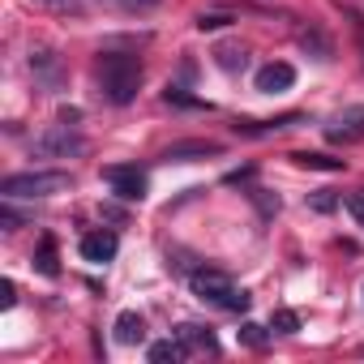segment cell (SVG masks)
<instances>
[{"label":"cell","instance_id":"6da1fadb","mask_svg":"<svg viewBox=\"0 0 364 364\" xmlns=\"http://www.w3.org/2000/svg\"><path fill=\"white\" fill-rule=\"evenodd\" d=\"M99 86H103L107 103H133V95H137V86H141V65H137V56L103 52V56H99Z\"/></svg>","mask_w":364,"mask_h":364},{"label":"cell","instance_id":"7a4b0ae2","mask_svg":"<svg viewBox=\"0 0 364 364\" xmlns=\"http://www.w3.org/2000/svg\"><path fill=\"white\" fill-rule=\"evenodd\" d=\"M189 287H193L198 300L219 304V309H228V313H245V309H249V291L236 287L223 270H193V274H189Z\"/></svg>","mask_w":364,"mask_h":364},{"label":"cell","instance_id":"3957f363","mask_svg":"<svg viewBox=\"0 0 364 364\" xmlns=\"http://www.w3.org/2000/svg\"><path fill=\"white\" fill-rule=\"evenodd\" d=\"M69 189H73L69 171H18V176H5V185H0V193L9 202L14 198H56Z\"/></svg>","mask_w":364,"mask_h":364},{"label":"cell","instance_id":"277c9868","mask_svg":"<svg viewBox=\"0 0 364 364\" xmlns=\"http://www.w3.org/2000/svg\"><path fill=\"white\" fill-rule=\"evenodd\" d=\"M31 150H35L39 159H69V154H82V150H86V137H82V133H73L69 124H56V129L39 133Z\"/></svg>","mask_w":364,"mask_h":364},{"label":"cell","instance_id":"5b68a950","mask_svg":"<svg viewBox=\"0 0 364 364\" xmlns=\"http://www.w3.org/2000/svg\"><path fill=\"white\" fill-rule=\"evenodd\" d=\"M103 176H107V185H112L116 198H124V202H141L146 198V176L137 167H107Z\"/></svg>","mask_w":364,"mask_h":364},{"label":"cell","instance_id":"8992f818","mask_svg":"<svg viewBox=\"0 0 364 364\" xmlns=\"http://www.w3.org/2000/svg\"><path fill=\"white\" fill-rule=\"evenodd\" d=\"M326 137H330V141H343V146H347V141H360V137H364V103H360V107H343V112L326 124Z\"/></svg>","mask_w":364,"mask_h":364},{"label":"cell","instance_id":"52a82bcc","mask_svg":"<svg viewBox=\"0 0 364 364\" xmlns=\"http://www.w3.org/2000/svg\"><path fill=\"white\" fill-rule=\"evenodd\" d=\"M291 82H296V69L287 60H274V65L257 69V90L262 95H283V90H291Z\"/></svg>","mask_w":364,"mask_h":364},{"label":"cell","instance_id":"ba28073f","mask_svg":"<svg viewBox=\"0 0 364 364\" xmlns=\"http://www.w3.org/2000/svg\"><path fill=\"white\" fill-rule=\"evenodd\" d=\"M77 249H82V257H86V262H95V266H103V262H112V257H116V249H120V240H116L112 232H86Z\"/></svg>","mask_w":364,"mask_h":364},{"label":"cell","instance_id":"9c48e42d","mask_svg":"<svg viewBox=\"0 0 364 364\" xmlns=\"http://www.w3.org/2000/svg\"><path fill=\"white\" fill-rule=\"evenodd\" d=\"M219 150H223L219 141H176V146L163 150V159H167V163H189V159H210V154H219Z\"/></svg>","mask_w":364,"mask_h":364},{"label":"cell","instance_id":"30bf717a","mask_svg":"<svg viewBox=\"0 0 364 364\" xmlns=\"http://www.w3.org/2000/svg\"><path fill=\"white\" fill-rule=\"evenodd\" d=\"M112 330H116V343H124V347H133V343L146 338V321H141V313H133V309H124Z\"/></svg>","mask_w":364,"mask_h":364},{"label":"cell","instance_id":"8fae6325","mask_svg":"<svg viewBox=\"0 0 364 364\" xmlns=\"http://www.w3.org/2000/svg\"><path fill=\"white\" fill-rule=\"evenodd\" d=\"M215 65H219L223 73H240V69L249 65V52L236 48V43H223V48H215Z\"/></svg>","mask_w":364,"mask_h":364},{"label":"cell","instance_id":"7c38bea8","mask_svg":"<svg viewBox=\"0 0 364 364\" xmlns=\"http://www.w3.org/2000/svg\"><path fill=\"white\" fill-rule=\"evenodd\" d=\"M185 355H189V347L180 343V338H163V343H154V347H150V360H154V364H167V360H185Z\"/></svg>","mask_w":364,"mask_h":364},{"label":"cell","instance_id":"4fadbf2b","mask_svg":"<svg viewBox=\"0 0 364 364\" xmlns=\"http://www.w3.org/2000/svg\"><path fill=\"white\" fill-rule=\"evenodd\" d=\"M300 167H309V171H343V159H330V154H309V150H300V154H291Z\"/></svg>","mask_w":364,"mask_h":364},{"label":"cell","instance_id":"5bb4252c","mask_svg":"<svg viewBox=\"0 0 364 364\" xmlns=\"http://www.w3.org/2000/svg\"><path fill=\"white\" fill-rule=\"evenodd\" d=\"M180 343H185V347H198V351H219V343H215L202 326H180Z\"/></svg>","mask_w":364,"mask_h":364},{"label":"cell","instance_id":"9a60e30c","mask_svg":"<svg viewBox=\"0 0 364 364\" xmlns=\"http://www.w3.org/2000/svg\"><path fill=\"white\" fill-rule=\"evenodd\" d=\"M35 266H39V274H48V279H56V274H60V266H56V245H52V236H43V245H39V253H35Z\"/></svg>","mask_w":364,"mask_h":364},{"label":"cell","instance_id":"2e32d148","mask_svg":"<svg viewBox=\"0 0 364 364\" xmlns=\"http://www.w3.org/2000/svg\"><path fill=\"white\" fill-rule=\"evenodd\" d=\"M270 326H274V330H279V334H296V330H300V317H296V313H291V309H279V313H274V321H270Z\"/></svg>","mask_w":364,"mask_h":364},{"label":"cell","instance_id":"e0dca14e","mask_svg":"<svg viewBox=\"0 0 364 364\" xmlns=\"http://www.w3.org/2000/svg\"><path fill=\"white\" fill-rule=\"evenodd\" d=\"M309 206H313V210H317V215H330V210H334V206H338V198H334V193H330V189H317V193H313V198H309Z\"/></svg>","mask_w":364,"mask_h":364},{"label":"cell","instance_id":"ac0fdd59","mask_svg":"<svg viewBox=\"0 0 364 364\" xmlns=\"http://www.w3.org/2000/svg\"><path fill=\"white\" fill-rule=\"evenodd\" d=\"M240 343H249V347H266V330H262L257 321H245V326H240Z\"/></svg>","mask_w":364,"mask_h":364},{"label":"cell","instance_id":"d6986e66","mask_svg":"<svg viewBox=\"0 0 364 364\" xmlns=\"http://www.w3.org/2000/svg\"><path fill=\"white\" fill-rule=\"evenodd\" d=\"M228 22H232V14H202V18H198V31H202V35H206V31H223Z\"/></svg>","mask_w":364,"mask_h":364},{"label":"cell","instance_id":"ffe728a7","mask_svg":"<svg viewBox=\"0 0 364 364\" xmlns=\"http://www.w3.org/2000/svg\"><path fill=\"white\" fill-rule=\"evenodd\" d=\"M300 43H304V48H313V52H317V60H330V43H326V39H321L317 31H309V35H300Z\"/></svg>","mask_w":364,"mask_h":364},{"label":"cell","instance_id":"44dd1931","mask_svg":"<svg viewBox=\"0 0 364 364\" xmlns=\"http://www.w3.org/2000/svg\"><path fill=\"white\" fill-rule=\"evenodd\" d=\"M163 99H167V103H176V107H202L193 95H185L180 86H167V90H163Z\"/></svg>","mask_w":364,"mask_h":364},{"label":"cell","instance_id":"7402d4cb","mask_svg":"<svg viewBox=\"0 0 364 364\" xmlns=\"http://www.w3.org/2000/svg\"><path fill=\"white\" fill-rule=\"evenodd\" d=\"M347 210H351V219L364 228V189H360V193H347Z\"/></svg>","mask_w":364,"mask_h":364},{"label":"cell","instance_id":"603a6c76","mask_svg":"<svg viewBox=\"0 0 364 364\" xmlns=\"http://www.w3.org/2000/svg\"><path fill=\"white\" fill-rule=\"evenodd\" d=\"M0 223H5V232H18V210H9V206H0Z\"/></svg>","mask_w":364,"mask_h":364},{"label":"cell","instance_id":"cb8c5ba5","mask_svg":"<svg viewBox=\"0 0 364 364\" xmlns=\"http://www.w3.org/2000/svg\"><path fill=\"white\" fill-rule=\"evenodd\" d=\"M0 300H5V309H9V304L18 300V287H14L9 279H5V283H0Z\"/></svg>","mask_w":364,"mask_h":364},{"label":"cell","instance_id":"d4e9b609","mask_svg":"<svg viewBox=\"0 0 364 364\" xmlns=\"http://www.w3.org/2000/svg\"><path fill=\"white\" fill-rule=\"evenodd\" d=\"M116 5H120V9H154L159 0H116Z\"/></svg>","mask_w":364,"mask_h":364}]
</instances>
